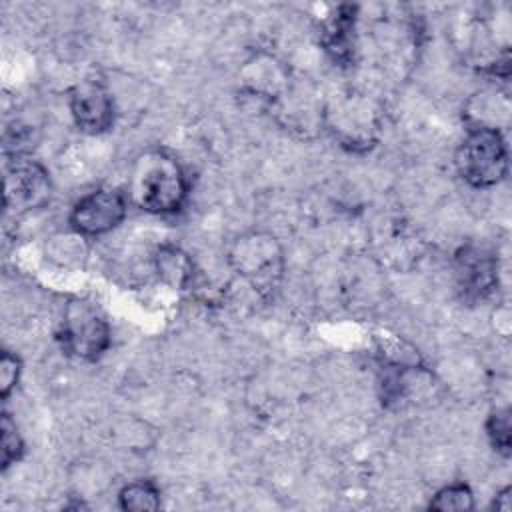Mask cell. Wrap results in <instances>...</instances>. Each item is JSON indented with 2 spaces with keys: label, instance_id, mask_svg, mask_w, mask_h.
<instances>
[{
  "label": "cell",
  "instance_id": "cell-4",
  "mask_svg": "<svg viewBox=\"0 0 512 512\" xmlns=\"http://www.w3.org/2000/svg\"><path fill=\"white\" fill-rule=\"evenodd\" d=\"M110 326L106 318L86 300L72 298L64 306L58 342L68 356L96 362L110 348Z\"/></svg>",
  "mask_w": 512,
  "mask_h": 512
},
{
  "label": "cell",
  "instance_id": "cell-17",
  "mask_svg": "<svg viewBox=\"0 0 512 512\" xmlns=\"http://www.w3.org/2000/svg\"><path fill=\"white\" fill-rule=\"evenodd\" d=\"M492 506H494L496 510L510 512V508H512V504H510V486H504V488L496 494V498H494Z\"/></svg>",
  "mask_w": 512,
  "mask_h": 512
},
{
  "label": "cell",
  "instance_id": "cell-15",
  "mask_svg": "<svg viewBox=\"0 0 512 512\" xmlns=\"http://www.w3.org/2000/svg\"><path fill=\"white\" fill-rule=\"evenodd\" d=\"M486 434L490 438L492 448L504 458L510 456V410H492L486 418Z\"/></svg>",
  "mask_w": 512,
  "mask_h": 512
},
{
  "label": "cell",
  "instance_id": "cell-13",
  "mask_svg": "<svg viewBox=\"0 0 512 512\" xmlns=\"http://www.w3.org/2000/svg\"><path fill=\"white\" fill-rule=\"evenodd\" d=\"M428 508L442 512H468L474 508V494L468 484L454 482L440 488L428 502Z\"/></svg>",
  "mask_w": 512,
  "mask_h": 512
},
{
  "label": "cell",
  "instance_id": "cell-8",
  "mask_svg": "<svg viewBox=\"0 0 512 512\" xmlns=\"http://www.w3.org/2000/svg\"><path fill=\"white\" fill-rule=\"evenodd\" d=\"M68 104L76 128L86 134H104L114 124V98L102 80L86 78L74 84Z\"/></svg>",
  "mask_w": 512,
  "mask_h": 512
},
{
  "label": "cell",
  "instance_id": "cell-3",
  "mask_svg": "<svg viewBox=\"0 0 512 512\" xmlns=\"http://www.w3.org/2000/svg\"><path fill=\"white\" fill-rule=\"evenodd\" d=\"M456 170L474 188H490L508 176V150L500 130L468 128L454 156Z\"/></svg>",
  "mask_w": 512,
  "mask_h": 512
},
{
  "label": "cell",
  "instance_id": "cell-9",
  "mask_svg": "<svg viewBox=\"0 0 512 512\" xmlns=\"http://www.w3.org/2000/svg\"><path fill=\"white\" fill-rule=\"evenodd\" d=\"M454 270L458 280V290L464 300L480 302L486 300L498 284V264L490 250L468 244L456 252Z\"/></svg>",
  "mask_w": 512,
  "mask_h": 512
},
{
  "label": "cell",
  "instance_id": "cell-12",
  "mask_svg": "<svg viewBox=\"0 0 512 512\" xmlns=\"http://www.w3.org/2000/svg\"><path fill=\"white\" fill-rule=\"evenodd\" d=\"M118 506L130 512L158 510L160 508V490L152 480H136L126 484L118 494Z\"/></svg>",
  "mask_w": 512,
  "mask_h": 512
},
{
  "label": "cell",
  "instance_id": "cell-16",
  "mask_svg": "<svg viewBox=\"0 0 512 512\" xmlns=\"http://www.w3.org/2000/svg\"><path fill=\"white\" fill-rule=\"evenodd\" d=\"M20 372H22L20 358L8 350H2V356H0V398L2 400H6L10 392L16 388L20 380Z\"/></svg>",
  "mask_w": 512,
  "mask_h": 512
},
{
  "label": "cell",
  "instance_id": "cell-6",
  "mask_svg": "<svg viewBox=\"0 0 512 512\" xmlns=\"http://www.w3.org/2000/svg\"><path fill=\"white\" fill-rule=\"evenodd\" d=\"M330 130L338 142L348 150H370L376 142L378 130V112L372 110L364 94H342L326 112Z\"/></svg>",
  "mask_w": 512,
  "mask_h": 512
},
{
  "label": "cell",
  "instance_id": "cell-10",
  "mask_svg": "<svg viewBox=\"0 0 512 512\" xmlns=\"http://www.w3.org/2000/svg\"><path fill=\"white\" fill-rule=\"evenodd\" d=\"M356 16L358 6L340 4L334 12L322 22L320 42L328 56L338 66H350L356 52Z\"/></svg>",
  "mask_w": 512,
  "mask_h": 512
},
{
  "label": "cell",
  "instance_id": "cell-2",
  "mask_svg": "<svg viewBox=\"0 0 512 512\" xmlns=\"http://www.w3.org/2000/svg\"><path fill=\"white\" fill-rule=\"evenodd\" d=\"M230 268L258 294L268 296L284 276V250L278 238L264 230H250L232 240L226 252Z\"/></svg>",
  "mask_w": 512,
  "mask_h": 512
},
{
  "label": "cell",
  "instance_id": "cell-5",
  "mask_svg": "<svg viewBox=\"0 0 512 512\" xmlns=\"http://www.w3.org/2000/svg\"><path fill=\"white\" fill-rule=\"evenodd\" d=\"M52 194L48 170L24 154L8 160L4 170V208L12 214H24L42 208Z\"/></svg>",
  "mask_w": 512,
  "mask_h": 512
},
{
  "label": "cell",
  "instance_id": "cell-1",
  "mask_svg": "<svg viewBox=\"0 0 512 512\" xmlns=\"http://www.w3.org/2000/svg\"><path fill=\"white\" fill-rule=\"evenodd\" d=\"M188 188V178L174 156L148 150L132 166L128 200L150 214H174L184 206Z\"/></svg>",
  "mask_w": 512,
  "mask_h": 512
},
{
  "label": "cell",
  "instance_id": "cell-11",
  "mask_svg": "<svg viewBox=\"0 0 512 512\" xmlns=\"http://www.w3.org/2000/svg\"><path fill=\"white\" fill-rule=\"evenodd\" d=\"M154 268L162 282L172 288L184 290L194 280V262L192 258L172 244H162L154 256Z\"/></svg>",
  "mask_w": 512,
  "mask_h": 512
},
{
  "label": "cell",
  "instance_id": "cell-7",
  "mask_svg": "<svg viewBox=\"0 0 512 512\" xmlns=\"http://www.w3.org/2000/svg\"><path fill=\"white\" fill-rule=\"evenodd\" d=\"M128 212V196L116 188H98L84 194L70 210V226L80 236H102L114 230Z\"/></svg>",
  "mask_w": 512,
  "mask_h": 512
},
{
  "label": "cell",
  "instance_id": "cell-14",
  "mask_svg": "<svg viewBox=\"0 0 512 512\" xmlns=\"http://www.w3.org/2000/svg\"><path fill=\"white\" fill-rule=\"evenodd\" d=\"M0 464L2 470H8L12 464H16L24 456V440L16 428V422L10 418L8 412L2 414L0 422Z\"/></svg>",
  "mask_w": 512,
  "mask_h": 512
}]
</instances>
